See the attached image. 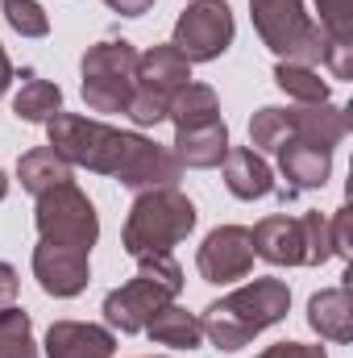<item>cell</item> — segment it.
<instances>
[{
    "instance_id": "4fadbf2b",
    "label": "cell",
    "mask_w": 353,
    "mask_h": 358,
    "mask_svg": "<svg viewBox=\"0 0 353 358\" xmlns=\"http://www.w3.org/2000/svg\"><path fill=\"white\" fill-rule=\"evenodd\" d=\"M195 267L208 283H237L254 271V242H250V229L246 225H216L200 255H195Z\"/></svg>"
},
{
    "instance_id": "277c9868",
    "label": "cell",
    "mask_w": 353,
    "mask_h": 358,
    "mask_svg": "<svg viewBox=\"0 0 353 358\" xmlns=\"http://www.w3.org/2000/svg\"><path fill=\"white\" fill-rule=\"evenodd\" d=\"M191 229H195V204L179 187H150L137 192L121 229V246L129 259L171 255V246H179Z\"/></svg>"
},
{
    "instance_id": "3957f363",
    "label": "cell",
    "mask_w": 353,
    "mask_h": 358,
    "mask_svg": "<svg viewBox=\"0 0 353 358\" xmlns=\"http://www.w3.org/2000/svg\"><path fill=\"white\" fill-rule=\"evenodd\" d=\"M167 121H175V155L179 167L208 171L220 167L229 155V125L220 117V100L208 84H187L171 100Z\"/></svg>"
},
{
    "instance_id": "cb8c5ba5",
    "label": "cell",
    "mask_w": 353,
    "mask_h": 358,
    "mask_svg": "<svg viewBox=\"0 0 353 358\" xmlns=\"http://www.w3.org/2000/svg\"><path fill=\"white\" fill-rule=\"evenodd\" d=\"M0 358H38V350H33V321L17 304L0 313Z\"/></svg>"
},
{
    "instance_id": "4316f807",
    "label": "cell",
    "mask_w": 353,
    "mask_h": 358,
    "mask_svg": "<svg viewBox=\"0 0 353 358\" xmlns=\"http://www.w3.org/2000/svg\"><path fill=\"white\" fill-rule=\"evenodd\" d=\"M258 358H329L324 346H308V342H278V346H266Z\"/></svg>"
},
{
    "instance_id": "8992f818",
    "label": "cell",
    "mask_w": 353,
    "mask_h": 358,
    "mask_svg": "<svg viewBox=\"0 0 353 358\" xmlns=\"http://www.w3.org/2000/svg\"><path fill=\"white\" fill-rule=\"evenodd\" d=\"M350 134V113L337 104H295V108H274L266 104L250 121V146L254 150H278L283 142H316V146H337Z\"/></svg>"
},
{
    "instance_id": "ffe728a7",
    "label": "cell",
    "mask_w": 353,
    "mask_h": 358,
    "mask_svg": "<svg viewBox=\"0 0 353 358\" xmlns=\"http://www.w3.org/2000/svg\"><path fill=\"white\" fill-rule=\"evenodd\" d=\"M17 179H21V187L29 196H42V192H50L59 183H71L75 176H71V163L59 159L50 146H33V150H25L17 159Z\"/></svg>"
},
{
    "instance_id": "5bb4252c",
    "label": "cell",
    "mask_w": 353,
    "mask_h": 358,
    "mask_svg": "<svg viewBox=\"0 0 353 358\" xmlns=\"http://www.w3.org/2000/svg\"><path fill=\"white\" fill-rule=\"evenodd\" d=\"M88 259L91 255H84V250H67V246H46V242H38V246H33V279L42 283L46 296L71 300V296H80L91 283Z\"/></svg>"
},
{
    "instance_id": "2e32d148",
    "label": "cell",
    "mask_w": 353,
    "mask_h": 358,
    "mask_svg": "<svg viewBox=\"0 0 353 358\" xmlns=\"http://www.w3.org/2000/svg\"><path fill=\"white\" fill-rule=\"evenodd\" d=\"M278 171L287 179V196L291 192H312L324 187L333 176V150L316 146V142H283L278 150Z\"/></svg>"
},
{
    "instance_id": "e0dca14e",
    "label": "cell",
    "mask_w": 353,
    "mask_h": 358,
    "mask_svg": "<svg viewBox=\"0 0 353 358\" xmlns=\"http://www.w3.org/2000/svg\"><path fill=\"white\" fill-rule=\"evenodd\" d=\"M320 34H324V63L337 80L353 76V0H316Z\"/></svg>"
},
{
    "instance_id": "7c38bea8",
    "label": "cell",
    "mask_w": 353,
    "mask_h": 358,
    "mask_svg": "<svg viewBox=\"0 0 353 358\" xmlns=\"http://www.w3.org/2000/svg\"><path fill=\"white\" fill-rule=\"evenodd\" d=\"M233 8L225 0H191L175 21V46L187 63H212L233 46Z\"/></svg>"
},
{
    "instance_id": "52a82bcc",
    "label": "cell",
    "mask_w": 353,
    "mask_h": 358,
    "mask_svg": "<svg viewBox=\"0 0 353 358\" xmlns=\"http://www.w3.org/2000/svg\"><path fill=\"white\" fill-rule=\"evenodd\" d=\"M254 259H266L270 267H320L333 259L329 217L303 213V217H262L250 229Z\"/></svg>"
},
{
    "instance_id": "44dd1931",
    "label": "cell",
    "mask_w": 353,
    "mask_h": 358,
    "mask_svg": "<svg viewBox=\"0 0 353 358\" xmlns=\"http://www.w3.org/2000/svg\"><path fill=\"white\" fill-rule=\"evenodd\" d=\"M146 334H150V342H158V346H171V350H195V346L204 342L200 317H195V313H187V308H179L175 300L150 317Z\"/></svg>"
},
{
    "instance_id": "6da1fadb",
    "label": "cell",
    "mask_w": 353,
    "mask_h": 358,
    "mask_svg": "<svg viewBox=\"0 0 353 358\" xmlns=\"http://www.w3.org/2000/svg\"><path fill=\"white\" fill-rule=\"evenodd\" d=\"M46 146L67 159L71 167H88L96 176H112L129 192H150V187H175L183 167L179 159L158 146L154 138L112 129L96 117L80 113H54L46 121Z\"/></svg>"
},
{
    "instance_id": "f546056e",
    "label": "cell",
    "mask_w": 353,
    "mask_h": 358,
    "mask_svg": "<svg viewBox=\"0 0 353 358\" xmlns=\"http://www.w3.org/2000/svg\"><path fill=\"white\" fill-rule=\"evenodd\" d=\"M8 84H13V63H8V50L0 46V96L8 92Z\"/></svg>"
},
{
    "instance_id": "7a4b0ae2",
    "label": "cell",
    "mask_w": 353,
    "mask_h": 358,
    "mask_svg": "<svg viewBox=\"0 0 353 358\" xmlns=\"http://www.w3.org/2000/svg\"><path fill=\"white\" fill-rule=\"evenodd\" d=\"M287 308H291V287H287L283 279L262 275V279H254V283L229 292L225 300L208 304L204 317H200V329H204V338H208L216 350L233 355V350L250 346L262 329L278 325V321L287 317Z\"/></svg>"
},
{
    "instance_id": "9c48e42d",
    "label": "cell",
    "mask_w": 353,
    "mask_h": 358,
    "mask_svg": "<svg viewBox=\"0 0 353 358\" xmlns=\"http://www.w3.org/2000/svg\"><path fill=\"white\" fill-rule=\"evenodd\" d=\"M80 76H84L80 92L91 113H125L137 84V46L125 38L96 42L80 63Z\"/></svg>"
},
{
    "instance_id": "7402d4cb",
    "label": "cell",
    "mask_w": 353,
    "mask_h": 358,
    "mask_svg": "<svg viewBox=\"0 0 353 358\" xmlns=\"http://www.w3.org/2000/svg\"><path fill=\"white\" fill-rule=\"evenodd\" d=\"M13 113H17V121L46 125L54 113H63V92H59V84L38 80L33 71H25V84H21L17 96H13Z\"/></svg>"
},
{
    "instance_id": "ac0fdd59",
    "label": "cell",
    "mask_w": 353,
    "mask_h": 358,
    "mask_svg": "<svg viewBox=\"0 0 353 358\" xmlns=\"http://www.w3.org/2000/svg\"><path fill=\"white\" fill-rule=\"evenodd\" d=\"M225 187L237 200H262L274 192V171L254 146H229L225 155Z\"/></svg>"
},
{
    "instance_id": "30bf717a",
    "label": "cell",
    "mask_w": 353,
    "mask_h": 358,
    "mask_svg": "<svg viewBox=\"0 0 353 358\" xmlns=\"http://www.w3.org/2000/svg\"><path fill=\"white\" fill-rule=\"evenodd\" d=\"M191 84V63L179 55L175 46H150L146 55H137V84H133V100L125 108V117L133 125H158L171 113V100Z\"/></svg>"
},
{
    "instance_id": "603a6c76",
    "label": "cell",
    "mask_w": 353,
    "mask_h": 358,
    "mask_svg": "<svg viewBox=\"0 0 353 358\" xmlns=\"http://www.w3.org/2000/svg\"><path fill=\"white\" fill-rule=\"evenodd\" d=\"M274 84L295 96L299 104H324L329 100V84L320 80V71L303 67V63H274Z\"/></svg>"
},
{
    "instance_id": "83f0119b",
    "label": "cell",
    "mask_w": 353,
    "mask_h": 358,
    "mask_svg": "<svg viewBox=\"0 0 353 358\" xmlns=\"http://www.w3.org/2000/svg\"><path fill=\"white\" fill-rule=\"evenodd\" d=\"M17 304V271L8 263H0V313Z\"/></svg>"
},
{
    "instance_id": "9a60e30c",
    "label": "cell",
    "mask_w": 353,
    "mask_h": 358,
    "mask_svg": "<svg viewBox=\"0 0 353 358\" xmlns=\"http://www.w3.org/2000/svg\"><path fill=\"white\" fill-rule=\"evenodd\" d=\"M117 338L91 321H54L46 329V358H112Z\"/></svg>"
},
{
    "instance_id": "d4e9b609",
    "label": "cell",
    "mask_w": 353,
    "mask_h": 358,
    "mask_svg": "<svg viewBox=\"0 0 353 358\" xmlns=\"http://www.w3.org/2000/svg\"><path fill=\"white\" fill-rule=\"evenodd\" d=\"M4 21L21 34V38H46L50 34V17L38 0H0Z\"/></svg>"
},
{
    "instance_id": "f1b7e54d",
    "label": "cell",
    "mask_w": 353,
    "mask_h": 358,
    "mask_svg": "<svg viewBox=\"0 0 353 358\" xmlns=\"http://www.w3.org/2000/svg\"><path fill=\"white\" fill-rule=\"evenodd\" d=\"M112 13H121V17H142V13H150L154 8V0H104Z\"/></svg>"
},
{
    "instance_id": "5b68a950",
    "label": "cell",
    "mask_w": 353,
    "mask_h": 358,
    "mask_svg": "<svg viewBox=\"0 0 353 358\" xmlns=\"http://www.w3.org/2000/svg\"><path fill=\"white\" fill-rule=\"evenodd\" d=\"M142 271L104 296V321L121 334H142L158 308L183 292V267L171 255H142Z\"/></svg>"
},
{
    "instance_id": "ba28073f",
    "label": "cell",
    "mask_w": 353,
    "mask_h": 358,
    "mask_svg": "<svg viewBox=\"0 0 353 358\" xmlns=\"http://www.w3.org/2000/svg\"><path fill=\"white\" fill-rule=\"evenodd\" d=\"M250 17L258 38L278 55V63H324V34L303 13V0H250Z\"/></svg>"
},
{
    "instance_id": "d6986e66",
    "label": "cell",
    "mask_w": 353,
    "mask_h": 358,
    "mask_svg": "<svg viewBox=\"0 0 353 358\" xmlns=\"http://www.w3.org/2000/svg\"><path fill=\"white\" fill-rule=\"evenodd\" d=\"M308 325L324 342H350L353 338V304L350 287H324L308 300Z\"/></svg>"
},
{
    "instance_id": "8fae6325",
    "label": "cell",
    "mask_w": 353,
    "mask_h": 358,
    "mask_svg": "<svg viewBox=\"0 0 353 358\" xmlns=\"http://www.w3.org/2000/svg\"><path fill=\"white\" fill-rule=\"evenodd\" d=\"M33 225L46 246H67V250H84V255H91V246L100 238V217H96L91 200L75 187V179L38 196Z\"/></svg>"
},
{
    "instance_id": "484cf974",
    "label": "cell",
    "mask_w": 353,
    "mask_h": 358,
    "mask_svg": "<svg viewBox=\"0 0 353 358\" xmlns=\"http://www.w3.org/2000/svg\"><path fill=\"white\" fill-rule=\"evenodd\" d=\"M329 238H333V259H350V208H337V217L329 221Z\"/></svg>"
},
{
    "instance_id": "4dcf8cb0",
    "label": "cell",
    "mask_w": 353,
    "mask_h": 358,
    "mask_svg": "<svg viewBox=\"0 0 353 358\" xmlns=\"http://www.w3.org/2000/svg\"><path fill=\"white\" fill-rule=\"evenodd\" d=\"M4 196H8V176L0 171V200H4Z\"/></svg>"
}]
</instances>
